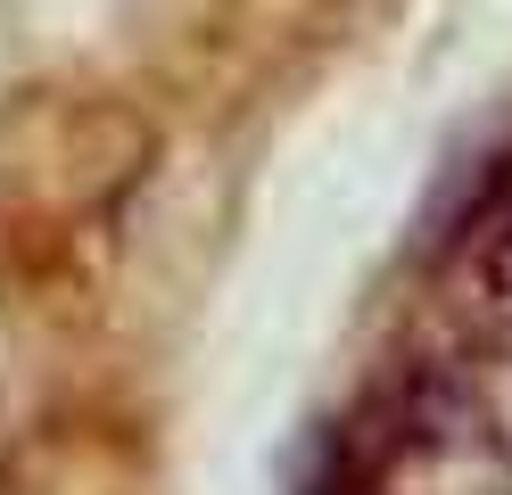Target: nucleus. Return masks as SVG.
Masks as SVG:
<instances>
[{"label": "nucleus", "mask_w": 512, "mask_h": 495, "mask_svg": "<svg viewBox=\"0 0 512 495\" xmlns=\"http://www.w3.org/2000/svg\"><path fill=\"white\" fill-rule=\"evenodd\" d=\"M488 289H496V306L512 314V223L496 231V248H488Z\"/></svg>", "instance_id": "2"}, {"label": "nucleus", "mask_w": 512, "mask_h": 495, "mask_svg": "<svg viewBox=\"0 0 512 495\" xmlns=\"http://www.w3.org/2000/svg\"><path fill=\"white\" fill-rule=\"evenodd\" d=\"M463 421H479V438L512 454V355H496L488 372L463 380Z\"/></svg>", "instance_id": "1"}]
</instances>
